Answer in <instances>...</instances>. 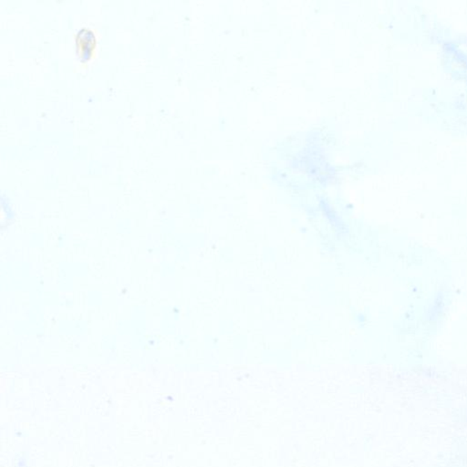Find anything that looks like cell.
Wrapping results in <instances>:
<instances>
[{
  "mask_svg": "<svg viewBox=\"0 0 467 467\" xmlns=\"http://www.w3.org/2000/svg\"><path fill=\"white\" fill-rule=\"evenodd\" d=\"M76 52L82 64L93 59L97 46L95 32L90 28H82L75 35Z\"/></svg>",
  "mask_w": 467,
  "mask_h": 467,
  "instance_id": "obj_1",
  "label": "cell"
}]
</instances>
